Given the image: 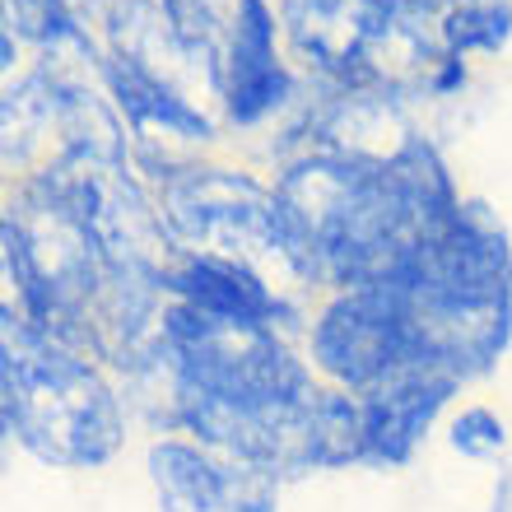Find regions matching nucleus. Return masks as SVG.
<instances>
[{
  "mask_svg": "<svg viewBox=\"0 0 512 512\" xmlns=\"http://www.w3.org/2000/svg\"><path fill=\"white\" fill-rule=\"evenodd\" d=\"M275 196L317 261L326 294L396 284L419 243L466 201L424 135H410L391 159L308 145L280 173Z\"/></svg>",
  "mask_w": 512,
  "mask_h": 512,
  "instance_id": "obj_1",
  "label": "nucleus"
},
{
  "mask_svg": "<svg viewBox=\"0 0 512 512\" xmlns=\"http://www.w3.org/2000/svg\"><path fill=\"white\" fill-rule=\"evenodd\" d=\"M0 424L19 452L52 471H103L122 457L131 401L94 354L0 303Z\"/></svg>",
  "mask_w": 512,
  "mask_h": 512,
  "instance_id": "obj_2",
  "label": "nucleus"
},
{
  "mask_svg": "<svg viewBox=\"0 0 512 512\" xmlns=\"http://www.w3.org/2000/svg\"><path fill=\"white\" fill-rule=\"evenodd\" d=\"M154 201L177 252H215L247 261L289 294L322 289L317 261L289 224L275 187L266 182L219 163H182L154 187Z\"/></svg>",
  "mask_w": 512,
  "mask_h": 512,
  "instance_id": "obj_3",
  "label": "nucleus"
},
{
  "mask_svg": "<svg viewBox=\"0 0 512 512\" xmlns=\"http://www.w3.org/2000/svg\"><path fill=\"white\" fill-rule=\"evenodd\" d=\"M284 33L322 89H373L405 98L429 89L443 61L438 19L405 14L387 0H284Z\"/></svg>",
  "mask_w": 512,
  "mask_h": 512,
  "instance_id": "obj_4",
  "label": "nucleus"
},
{
  "mask_svg": "<svg viewBox=\"0 0 512 512\" xmlns=\"http://www.w3.org/2000/svg\"><path fill=\"white\" fill-rule=\"evenodd\" d=\"M159 368L168 391L205 396L229 410H275L317 391L303 345L270 326H233L173 303L159 317Z\"/></svg>",
  "mask_w": 512,
  "mask_h": 512,
  "instance_id": "obj_5",
  "label": "nucleus"
},
{
  "mask_svg": "<svg viewBox=\"0 0 512 512\" xmlns=\"http://www.w3.org/2000/svg\"><path fill=\"white\" fill-rule=\"evenodd\" d=\"M303 354L326 387L364 396L391 373L424 364L415 317L396 289H336L308 317Z\"/></svg>",
  "mask_w": 512,
  "mask_h": 512,
  "instance_id": "obj_6",
  "label": "nucleus"
},
{
  "mask_svg": "<svg viewBox=\"0 0 512 512\" xmlns=\"http://www.w3.org/2000/svg\"><path fill=\"white\" fill-rule=\"evenodd\" d=\"M145 475L159 512H280L275 475L219 457L182 433H159L145 447Z\"/></svg>",
  "mask_w": 512,
  "mask_h": 512,
  "instance_id": "obj_7",
  "label": "nucleus"
},
{
  "mask_svg": "<svg viewBox=\"0 0 512 512\" xmlns=\"http://www.w3.org/2000/svg\"><path fill=\"white\" fill-rule=\"evenodd\" d=\"M163 294L173 303H187V308L215 317V322L270 326V331H284L294 340H303L312 317L298 303V294L280 289L266 270L215 252H177L168 275H163Z\"/></svg>",
  "mask_w": 512,
  "mask_h": 512,
  "instance_id": "obj_8",
  "label": "nucleus"
},
{
  "mask_svg": "<svg viewBox=\"0 0 512 512\" xmlns=\"http://www.w3.org/2000/svg\"><path fill=\"white\" fill-rule=\"evenodd\" d=\"M457 396L461 382L433 364H410L364 391V471H405L443 424V415H452Z\"/></svg>",
  "mask_w": 512,
  "mask_h": 512,
  "instance_id": "obj_9",
  "label": "nucleus"
},
{
  "mask_svg": "<svg viewBox=\"0 0 512 512\" xmlns=\"http://www.w3.org/2000/svg\"><path fill=\"white\" fill-rule=\"evenodd\" d=\"M294 98V75L280 61V24L270 0H233L224 52V112L233 126H261Z\"/></svg>",
  "mask_w": 512,
  "mask_h": 512,
  "instance_id": "obj_10",
  "label": "nucleus"
},
{
  "mask_svg": "<svg viewBox=\"0 0 512 512\" xmlns=\"http://www.w3.org/2000/svg\"><path fill=\"white\" fill-rule=\"evenodd\" d=\"M159 5L168 14V28L182 42V52L224 94V52H229V33H233V5L229 0H159Z\"/></svg>",
  "mask_w": 512,
  "mask_h": 512,
  "instance_id": "obj_11",
  "label": "nucleus"
},
{
  "mask_svg": "<svg viewBox=\"0 0 512 512\" xmlns=\"http://www.w3.org/2000/svg\"><path fill=\"white\" fill-rule=\"evenodd\" d=\"M438 42L443 56L466 61L471 52H503L512 38V0H457L438 14Z\"/></svg>",
  "mask_w": 512,
  "mask_h": 512,
  "instance_id": "obj_12",
  "label": "nucleus"
},
{
  "mask_svg": "<svg viewBox=\"0 0 512 512\" xmlns=\"http://www.w3.org/2000/svg\"><path fill=\"white\" fill-rule=\"evenodd\" d=\"M443 438L461 461H475V466H499L512 443L508 419L494 405H461V410H452L443 424Z\"/></svg>",
  "mask_w": 512,
  "mask_h": 512,
  "instance_id": "obj_13",
  "label": "nucleus"
},
{
  "mask_svg": "<svg viewBox=\"0 0 512 512\" xmlns=\"http://www.w3.org/2000/svg\"><path fill=\"white\" fill-rule=\"evenodd\" d=\"M5 28L19 38L52 47V42L70 38V33H89L84 24H75L66 10V0H5Z\"/></svg>",
  "mask_w": 512,
  "mask_h": 512,
  "instance_id": "obj_14",
  "label": "nucleus"
},
{
  "mask_svg": "<svg viewBox=\"0 0 512 512\" xmlns=\"http://www.w3.org/2000/svg\"><path fill=\"white\" fill-rule=\"evenodd\" d=\"M457 89H466V61H457V56H443L438 61V70H433L429 80V94H457Z\"/></svg>",
  "mask_w": 512,
  "mask_h": 512,
  "instance_id": "obj_15",
  "label": "nucleus"
},
{
  "mask_svg": "<svg viewBox=\"0 0 512 512\" xmlns=\"http://www.w3.org/2000/svg\"><path fill=\"white\" fill-rule=\"evenodd\" d=\"M489 512H512V466H499L494 494H489Z\"/></svg>",
  "mask_w": 512,
  "mask_h": 512,
  "instance_id": "obj_16",
  "label": "nucleus"
}]
</instances>
